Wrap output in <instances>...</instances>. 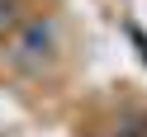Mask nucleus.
<instances>
[{
    "label": "nucleus",
    "instance_id": "nucleus-1",
    "mask_svg": "<svg viewBox=\"0 0 147 137\" xmlns=\"http://www.w3.org/2000/svg\"><path fill=\"white\" fill-rule=\"evenodd\" d=\"M52 57H57V29L48 19H24L10 38V52H5V61L24 76H43L52 66Z\"/></svg>",
    "mask_w": 147,
    "mask_h": 137
},
{
    "label": "nucleus",
    "instance_id": "nucleus-2",
    "mask_svg": "<svg viewBox=\"0 0 147 137\" xmlns=\"http://www.w3.org/2000/svg\"><path fill=\"white\" fill-rule=\"evenodd\" d=\"M24 24V10H19V0H0V43L14 38V29Z\"/></svg>",
    "mask_w": 147,
    "mask_h": 137
}]
</instances>
